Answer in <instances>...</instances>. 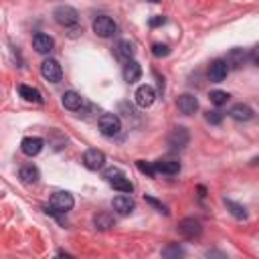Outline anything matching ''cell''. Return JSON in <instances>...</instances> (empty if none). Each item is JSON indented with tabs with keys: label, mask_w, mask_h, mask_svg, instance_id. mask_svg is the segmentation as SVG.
Masks as SVG:
<instances>
[{
	"label": "cell",
	"mask_w": 259,
	"mask_h": 259,
	"mask_svg": "<svg viewBox=\"0 0 259 259\" xmlns=\"http://www.w3.org/2000/svg\"><path fill=\"white\" fill-rule=\"evenodd\" d=\"M103 178L107 180V184L109 186H113L115 190H119V192H132L134 190V184L130 182V178L119 170V168H109V170H105L103 172Z\"/></svg>",
	"instance_id": "1"
},
{
	"label": "cell",
	"mask_w": 259,
	"mask_h": 259,
	"mask_svg": "<svg viewBox=\"0 0 259 259\" xmlns=\"http://www.w3.org/2000/svg\"><path fill=\"white\" fill-rule=\"evenodd\" d=\"M53 18H55L57 24L69 28V26H75L79 22V12L69 4H61V6H57L53 10Z\"/></svg>",
	"instance_id": "2"
},
{
	"label": "cell",
	"mask_w": 259,
	"mask_h": 259,
	"mask_svg": "<svg viewBox=\"0 0 259 259\" xmlns=\"http://www.w3.org/2000/svg\"><path fill=\"white\" fill-rule=\"evenodd\" d=\"M97 127H99V132H101L103 136L113 138V136H117V134L121 132V119H119L115 113H103V115H99V119H97Z\"/></svg>",
	"instance_id": "3"
},
{
	"label": "cell",
	"mask_w": 259,
	"mask_h": 259,
	"mask_svg": "<svg viewBox=\"0 0 259 259\" xmlns=\"http://www.w3.org/2000/svg\"><path fill=\"white\" fill-rule=\"evenodd\" d=\"M91 28H93V32H95L97 36H101V38H109V36H113V34H115L117 24H115V20H113V18H109V16L101 14V16H97V18L93 20Z\"/></svg>",
	"instance_id": "4"
},
{
	"label": "cell",
	"mask_w": 259,
	"mask_h": 259,
	"mask_svg": "<svg viewBox=\"0 0 259 259\" xmlns=\"http://www.w3.org/2000/svg\"><path fill=\"white\" fill-rule=\"evenodd\" d=\"M73 204H75L73 194H71V192H65V190L55 192V194L51 196V200H49L51 212H67V210L73 208Z\"/></svg>",
	"instance_id": "5"
},
{
	"label": "cell",
	"mask_w": 259,
	"mask_h": 259,
	"mask_svg": "<svg viewBox=\"0 0 259 259\" xmlns=\"http://www.w3.org/2000/svg\"><path fill=\"white\" fill-rule=\"evenodd\" d=\"M81 160H83V166L87 170H93V172H97V170H101L105 166V154L101 150H97V148L85 150V154H83Z\"/></svg>",
	"instance_id": "6"
},
{
	"label": "cell",
	"mask_w": 259,
	"mask_h": 259,
	"mask_svg": "<svg viewBox=\"0 0 259 259\" xmlns=\"http://www.w3.org/2000/svg\"><path fill=\"white\" fill-rule=\"evenodd\" d=\"M178 233L184 237V239H198L200 235H202V225H200V221H196V219H192V217H188V219H182L180 223H178Z\"/></svg>",
	"instance_id": "7"
},
{
	"label": "cell",
	"mask_w": 259,
	"mask_h": 259,
	"mask_svg": "<svg viewBox=\"0 0 259 259\" xmlns=\"http://www.w3.org/2000/svg\"><path fill=\"white\" fill-rule=\"evenodd\" d=\"M40 75H42L49 83H59L61 77H63V69H61L59 61H55V59H45L42 65H40Z\"/></svg>",
	"instance_id": "8"
},
{
	"label": "cell",
	"mask_w": 259,
	"mask_h": 259,
	"mask_svg": "<svg viewBox=\"0 0 259 259\" xmlns=\"http://www.w3.org/2000/svg\"><path fill=\"white\" fill-rule=\"evenodd\" d=\"M227 73H229V65H227L225 59H214V61L208 65V79H210L212 83L225 81Z\"/></svg>",
	"instance_id": "9"
},
{
	"label": "cell",
	"mask_w": 259,
	"mask_h": 259,
	"mask_svg": "<svg viewBox=\"0 0 259 259\" xmlns=\"http://www.w3.org/2000/svg\"><path fill=\"white\" fill-rule=\"evenodd\" d=\"M134 99H136V103L140 107H150L156 101V91L150 85H140L136 89V93H134Z\"/></svg>",
	"instance_id": "10"
},
{
	"label": "cell",
	"mask_w": 259,
	"mask_h": 259,
	"mask_svg": "<svg viewBox=\"0 0 259 259\" xmlns=\"http://www.w3.org/2000/svg\"><path fill=\"white\" fill-rule=\"evenodd\" d=\"M176 107H178L180 113L192 115V113L198 109V99H196L192 93H182V95H178V99H176Z\"/></svg>",
	"instance_id": "11"
},
{
	"label": "cell",
	"mask_w": 259,
	"mask_h": 259,
	"mask_svg": "<svg viewBox=\"0 0 259 259\" xmlns=\"http://www.w3.org/2000/svg\"><path fill=\"white\" fill-rule=\"evenodd\" d=\"M42 146H45V142H42V138H38V136H26V138L20 142L22 154H26V156H30V158L36 156V154H40Z\"/></svg>",
	"instance_id": "12"
},
{
	"label": "cell",
	"mask_w": 259,
	"mask_h": 259,
	"mask_svg": "<svg viewBox=\"0 0 259 259\" xmlns=\"http://www.w3.org/2000/svg\"><path fill=\"white\" fill-rule=\"evenodd\" d=\"M111 206H113V210H115L117 214H130V212L134 210L136 202H134V198H132L127 192H123V194H119V196H115V198L111 200Z\"/></svg>",
	"instance_id": "13"
},
{
	"label": "cell",
	"mask_w": 259,
	"mask_h": 259,
	"mask_svg": "<svg viewBox=\"0 0 259 259\" xmlns=\"http://www.w3.org/2000/svg\"><path fill=\"white\" fill-rule=\"evenodd\" d=\"M53 47H55L53 36L42 34V32H38V34H34V36H32V49H34L36 53L47 55V53H51V51H53Z\"/></svg>",
	"instance_id": "14"
},
{
	"label": "cell",
	"mask_w": 259,
	"mask_h": 259,
	"mask_svg": "<svg viewBox=\"0 0 259 259\" xmlns=\"http://www.w3.org/2000/svg\"><path fill=\"white\" fill-rule=\"evenodd\" d=\"M229 115H231L235 121H249V119H253L255 111H253L247 103H235V105L229 109Z\"/></svg>",
	"instance_id": "15"
},
{
	"label": "cell",
	"mask_w": 259,
	"mask_h": 259,
	"mask_svg": "<svg viewBox=\"0 0 259 259\" xmlns=\"http://www.w3.org/2000/svg\"><path fill=\"white\" fill-rule=\"evenodd\" d=\"M188 140H190L188 130H186V127H182V125L174 127V130L170 132V136H168V144H170L172 148H184V146L188 144Z\"/></svg>",
	"instance_id": "16"
},
{
	"label": "cell",
	"mask_w": 259,
	"mask_h": 259,
	"mask_svg": "<svg viewBox=\"0 0 259 259\" xmlns=\"http://www.w3.org/2000/svg\"><path fill=\"white\" fill-rule=\"evenodd\" d=\"M249 59V55L243 51V49H231L229 53H227V65H229V69L233 67V69H239L241 65H245V61Z\"/></svg>",
	"instance_id": "17"
},
{
	"label": "cell",
	"mask_w": 259,
	"mask_h": 259,
	"mask_svg": "<svg viewBox=\"0 0 259 259\" xmlns=\"http://www.w3.org/2000/svg\"><path fill=\"white\" fill-rule=\"evenodd\" d=\"M154 170H156V174L160 172V174H178L180 172V162H176V160H158V162H154Z\"/></svg>",
	"instance_id": "18"
},
{
	"label": "cell",
	"mask_w": 259,
	"mask_h": 259,
	"mask_svg": "<svg viewBox=\"0 0 259 259\" xmlns=\"http://www.w3.org/2000/svg\"><path fill=\"white\" fill-rule=\"evenodd\" d=\"M140 77H142V67H140V63L134 61V59L127 61L125 67H123V79H125L127 83H136Z\"/></svg>",
	"instance_id": "19"
},
{
	"label": "cell",
	"mask_w": 259,
	"mask_h": 259,
	"mask_svg": "<svg viewBox=\"0 0 259 259\" xmlns=\"http://www.w3.org/2000/svg\"><path fill=\"white\" fill-rule=\"evenodd\" d=\"M61 101H63V105H65L67 109H71V111H77V109H81V105H83V97H81L77 91H65L63 97H61Z\"/></svg>",
	"instance_id": "20"
},
{
	"label": "cell",
	"mask_w": 259,
	"mask_h": 259,
	"mask_svg": "<svg viewBox=\"0 0 259 259\" xmlns=\"http://www.w3.org/2000/svg\"><path fill=\"white\" fill-rule=\"evenodd\" d=\"M18 178H20L24 184H34V182H38V178H40V172H38V168H36V166H32V164H26V166H22V168H20V172H18Z\"/></svg>",
	"instance_id": "21"
},
{
	"label": "cell",
	"mask_w": 259,
	"mask_h": 259,
	"mask_svg": "<svg viewBox=\"0 0 259 259\" xmlns=\"http://www.w3.org/2000/svg\"><path fill=\"white\" fill-rule=\"evenodd\" d=\"M134 53H136V49H134V42H130V40H119L117 47H115L117 59H121V61H125V63L134 59Z\"/></svg>",
	"instance_id": "22"
},
{
	"label": "cell",
	"mask_w": 259,
	"mask_h": 259,
	"mask_svg": "<svg viewBox=\"0 0 259 259\" xmlns=\"http://www.w3.org/2000/svg\"><path fill=\"white\" fill-rule=\"evenodd\" d=\"M18 93H20V97H22V99H26V101L42 103V95H40V91H38L36 87H30V85H20V87H18Z\"/></svg>",
	"instance_id": "23"
},
{
	"label": "cell",
	"mask_w": 259,
	"mask_h": 259,
	"mask_svg": "<svg viewBox=\"0 0 259 259\" xmlns=\"http://www.w3.org/2000/svg\"><path fill=\"white\" fill-rule=\"evenodd\" d=\"M223 202H225L227 210H229V212H231L235 219H247V208H245L243 204H239V202H233L231 198H225Z\"/></svg>",
	"instance_id": "24"
},
{
	"label": "cell",
	"mask_w": 259,
	"mask_h": 259,
	"mask_svg": "<svg viewBox=\"0 0 259 259\" xmlns=\"http://www.w3.org/2000/svg\"><path fill=\"white\" fill-rule=\"evenodd\" d=\"M93 225H95L97 229L105 231V229H109V227L113 225V219H111V214H107V212H97V214L93 217Z\"/></svg>",
	"instance_id": "25"
},
{
	"label": "cell",
	"mask_w": 259,
	"mask_h": 259,
	"mask_svg": "<svg viewBox=\"0 0 259 259\" xmlns=\"http://www.w3.org/2000/svg\"><path fill=\"white\" fill-rule=\"evenodd\" d=\"M208 99H210V103H214L217 107H221V105H225L229 101V93L227 91H221V89H214V91H210Z\"/></svg>",
	"instance_id": "26"
},
{
	"label": "cell",
	"mask_w": 259,
	"mask_h": 259,
	"mask_svg": "<svg viewBox=\"0 0 259 259\" xmlns=\"http://www.w3.org/2000/svg\"><path fill=\"white\" fill-rule=\"evenodd\" d=\"M152 55L154 57H168L170 55V47L168 45H164V42H156V45H152Z\"/></svg>",
	"instance_id": "27"
},
{
	"label": "cell",
	"mask_w": 259,
	"mask_h": 259,
	"mask_svg": "<svg viewBox=\"0 0 259 259\" xmlns=\"http://www.w3.org/2000/svg\"><path fill=\"white\" fill-rule=\"evenodd\" d=\"M182 255H184V249L178 245H168L166 249H162V257H182Z\"/></svg>",
	"instance_id": "28"
},
{
	"label": "cell",
	"mask_w": 259,
	"mask_h": 259,
	"mask_svg": "<svg viewBox=\"0 0 259 259\" xmlns=\"http://www.w3.org/2000/svg\"><path fill=\"white\" fill-rule=\"evenodd\" d=\"M136 166H138V170H140V172L148 174L150 178H154V176H156V170H154V162H152V164H148V162H144V160H138V162H136Z\"/></svg>",
	"instance_id": "29"
},
{
	"label": "cell",
	"mask_w": 259,
	"mask_h": 259,
	"mask_svg": "<svg viewBox=\"0 0 259 259\" xmlns=\"http://www.w3.org/2000/svg\"><path fill=\"white\" fill-rule=\"evenodd\" d=\"M204 117H206V121H208V123H212V125H219V123L223 121V113H221V111H217V109H214V111H206V115H204Z\"/></svg>",
	"instance_id": "30"
},
{
	"label": "cell",
	"mask_w": 259,
	"mask_h": 259,
	"mask_svg": "<svg viewBox=\"0 0 259 259\" xmlns=\"http://www.w3.org/2000/svg\"><path fill=\"white\" fill-rule=\"evenodd\" d=\"M146 202H150L152 206H156V208H158L160 212H164V214H168V208H166V206H164L162 202H158L156 198H152V196H146Z\"/></svg>",
	"instance_id": "31"
},
{
	"label": "cell",
	"mask_w": 259,
	"mask_h": 259,
	"mask_svg": "<svg viewBox=\"0 0 259 259\" xmlns=\"http://www.w3.org/2000/svg\"><path fill=\"white\" fill-rule=\"evenodd\" d=\"M249 59L259 67V45H257V47H253V51L249 53Z\"/></svg>",
	"instance_id": "32"
},
{
	"label": "cell",
	"mask_w": 259,
	"mask_h": 259,
	"mask_svg": "<svg viewBox=\"0 0 259 259\" xmlns=\"http://www.w3.org/2000/svg\"><path fill=\"white\" fill-rule=\"evenodd\" d=\"M164 22H166L164 16H154V18H150V26H160V24H164Z\"/></svg>",
	"instance_id": "33"
},
{
	"label": "cell",
	"mask_w": 259,
	"mask_h": 259,
	"mask_svg": "<svg viewBox=\"0 0 259 259\" xmlns=\"http://www.w3.org/2000/svg\"><path fill=\"white\" fill-rule=\"evenodd\" d=\"M251 164H259V156H257V158H253V160H251Z\"/></svg>",
	"instance_id": "34"
},
{
	"label": "cell",
	"mask_w": 259,
	"mask_h": 259,
	"mask_svg": "<svg viewBox=\"0 0 259 259\" xmlns=\"http://www.w3.org/2000/svg\"><path fill=\"white\" fill-rule=\"evenodd\" d=\"M150 2H160V0H150Z\"/></svg>",
	"instance_id": "35"
}]
</instances>
